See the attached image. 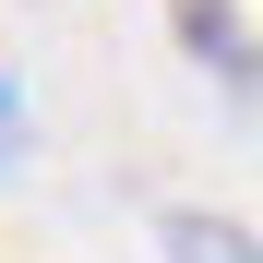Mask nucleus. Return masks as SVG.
<instances>
[{
    "label": "nucleus",
    "mask_w": 263,
    "mask_h": 263,
    "mask_svg": "<svg viewBox=\"0 0 263 263\" xmlns=\"http://www.w3.org/2000/svg\"><path fill=\"white\" fill-rule=\"evenodd\" d=\"M167 12H180V36H192V48H203L215 72H228V84H239V96L263 84V48H251V24L228 12V0H167Z\"/></svg>",
    "instance_id": "f257e3e1"
},
{
    "label": "nucleus",
    "mask_w": 263,
    "mask_h": 263,
    "mask_svg": "<svg viewBox=\"0 0 263 263\" xmlns=\"http://www.w3.org/2000/svg\"><path fill=\"white\" fill-rule=\"evenodd\" d=\"M167 263H263L228 215H167Z\"/></svg>",
    "instance_id": "f03ea898"
},
{
    "label": "nucleus",
    "mask_w": 263,
    "mask_h": 263,
    "mask_svg": "<svg viewBox=\"0 0 263 263\" xmlns=\"http://www.w3.org/2000/svg\"><path fill=\"white\" fill-rule=\"evenodd\" d=\"M12 120H24V108H12V84H0V156H12Z\"/></svg>",
    "instance_id": "7ed1b4c3"
}]
</instances>
